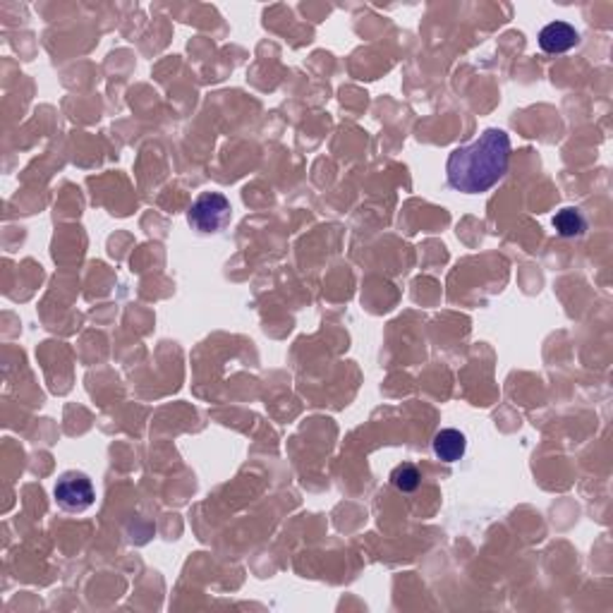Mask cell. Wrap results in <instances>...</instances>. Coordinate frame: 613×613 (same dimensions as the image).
I'll use <instances>...</instances> for the list:
<instances>
[{
    "label": "cell",
    "mask_w": 613,
    "mask_h": 613,
    "mask_svg": "<svg viewBox=\"0 0 613 613\" xmlns=\"http://www.w3.org/2000/svg\"><path fill=\"white\" fill-rule=\"evenodd\" d=\"M55 503L67 513H84L94 506V484L84 472H65L54 489Z\"/></svg>",
    "instance_id": "3957f363"
},
{
    "label": "cell",
    "mask_w": 613,
    "mask_h": 613,
    "mask_svg": "<svg viewBox=\"0 0 613 613\" xmlns=\"http://www.w3.org/2000/svg\"><path fill=\"white\" fill-rule=\"evenodd\" d=\"M510 161V137L499 127L484 130L475 142L458 146L446 161L449 185L465 194L491 190L506 175Z\"/></svg>",
    "instance_id": "6da1fadb"
},
{
    "label": "cell",
    "mask_w": 613,
    "mask_h": 613,
    "mask_svg": "<svg viewBox=\"0 0 613 613\" xmlns=\"http://www.w3.org/2000/svg\"><path fill=\"white\" fill-rule=\"evenodd\" d=\"M580 34L568 22H551L539 32V48L544 54H566L578 46Z\"/></svg>",
    "instance_id": "277c9868"
},
{
    "label": "cell",
    "mask_w": 613,
    "mask_h": 613,
    "mask_svg": "<svg viewBox=\"0 0 613 613\" xmlns=\"http://www.w3.org/2000/svg\"><path fill=\"white\" fill-rule=\"evenodd\" d=\"M554 228L560 238H580L587 231V221L578 209H560L554 216Z\"/></svg>",
    "instance_id": "8992f818"
},
{
    "label": "cell",
    "mask_w": 613,
    "mask_h": 613,
    "mask_svg": "<svg viewBox=\"0 0 613 613\" xmlns=\"http://www.w3.org/2000/svg\"><path fill=\"white\" fill-rule=\"evenodd\" d=\"M232 209L231 202L221 192H202L190 209V225L194 231L212 235L221 232L225 225L231 223Z\"/></svg>",
    "instance_id": "7a4b0ae2"
},
{
    "label": "cell",
    "mask_w": 613,
    "mask_h": 613,
    "mask_svg": "<svg viewBox=\"0 0 613 613\" xmlns=\"http://www.w3.org/2000/svg\"><path fill=\"white\" fill-rule=\"evenodd\" d=\"M434 453L439 460L443 462H458L465 455L468 449V441H465V434L458 431V429H441L439 434L434 436Z\"/></svg>",
    "instance_id": "5b68a950"
},
{
    "label": "cell",
    "mask_w": 613,
    "mask_h": 613,
    "mask_svg": "<svg viewBox=\"0 0 613 613\" xmlns=\"http://www.w3.org/2000/svg\"><path fill=\"white\" fill-rule=\"evenodd\" d=\"M391 481H393V487L402 494H412L417 487H420V481H422V475H420V470L415 465H410V462H402L398 465L393 472H391Z\"/></svg>",
    "instance_id": "52a82bcc"
}]
</instances>
